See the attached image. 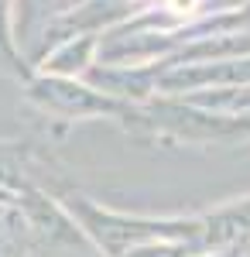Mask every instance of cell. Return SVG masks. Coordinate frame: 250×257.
Returning <instances> with one entry per match:
<instances>
[{
    "label": "cell",
    "mask_w": 250,
    "mask_h": 257,
    "mask_svg": "<svg viewBox=\"0 0 250 257\" xmlns=\"http://www.w3.org/2000/svg\"><path fill=\"white\" fill-rule=\"evenodd\" d=\"M168 4H172L175 11H192L195 7V0H168Z\"/></svg>",
    "instance_id": "obj_1"
}]
</instances>
